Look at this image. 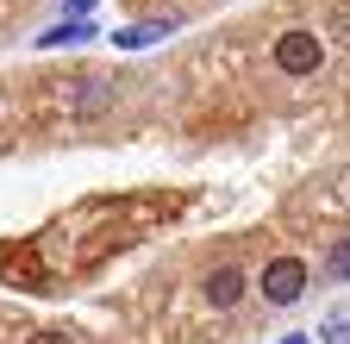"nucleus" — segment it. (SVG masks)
I'll list each match as a JSON object with an SVG mask.
<instances>
[{
  "instance_id": "1",
  "label": "nucleus",
  "mask_w": 350,
  "mask_h": 344,
  "mask_svg": "<svg viewBox=\"0 0 350 344\" xmlns=\"http://www.w3.org/2000/svg\"><path fill=\"white\" fill-rule=\"evenodd\" d=\"M319 63H325V44H319L313 31H282L275 38V69L282 75H313Z\"/></svg>"
},
{
  "instance_id": "2",
  "label": "nucleus",
  "mask_w": 350,
  "mask_h": 344,
  "mask_svg": "<svg viewBox=\"0 0 350 344\" xmlns=\"http://www.w3.org/2000/svg\"><path fill=\"white\" fill-rule=\"evenodd\" d=\"M306 294V263L300 256H275L269 269H262V300H275V307H294Z\"/></svg>"
},
{
  "instance_id": "3",
  "label": "nucleus",
  "mask_w": 350,
  "mask_h": 344,
  "mask_svg": "<svg viewBox=\"0 0 350 344\" xmlns=\"http://www.w3.org/2000/svg\"><path fill=\"white\" fill-rule=\"evenodd\" d=\"M200 300H206V307H238V300H244V269H238V263H219V269L206 276Z\"/></svg>"
},
{
  "instance_id": "4",
  "label": "nucleus",
  "mask_w": 350,
  "mask_h": 344,
  "mask_svg": "<svg viewBox=\"0 0 350 344\" xmlns=\"http://www.w3.org/2000/svg\"><path fill=\"white\" fill-rule=\"evenodd\" d=\"M169 31H182V25H175V19H138V25L113 31V44H119V51H150V44H163Z\"/></svg>"
},
{
  "instance_id": "5",
  "label": "nucleus",
  "mask_w": 350,
  "mask_h": 344,
  "mask_svg": "<svg viewBox=\"0 0 350 344\" xmlns=\"http://www.w3.org/2000/svg\"><path fill=\"white\" fill-rule=\"evenodd\" d=\"M94 38V19H57L51 31H38V51H69V44H88Z\"/></svg>"
},
{
  "instance_id": "6",
  "label": "nucleus",
  "mask_w": 350,
  "mask_h": 344,
  "mask_svg": "<svg viewBox=\"0 0 350 344\" xmlns=\"http://www.w3.org/2000/svg\"><path fill=\"white\" fill-rule=\"evenodd\" d=\"M319 338H325V344H350V300H344V307H332V313H325Z\"/></svg>"
},
{
  "instance_id": "7",
  "label": "nucleus",
  "mask_w": 350,
  "mask_h": 344,
  "mask_svg": "<svg viewBox=\"0 0 350 344\" xmlns=\"http://www.w3.org/2000/svg\"><path fill=\"white\" fill-rule=\"evenodd\" d=\"M75 107H81V113H94V107H107V75H88L81 88H75Z\"/></svg>"
},
{
  "instance_id": "8",
  "label": "nucleus",
  "mask_w": 350,
  "mask_h": 344,
  "mask_svg": "<svg viewBox=\"0 0 350 344\" xmlns=\"http://www.w3.org/2000/svg\"><path fill=\"white\" fill-rule=\"evenodd\" d=\"M332 282H350V244L332 250Z\"/></svg>"
},
{
  "instance_id": "9",
  "label": "nucleus",
  "mask_w": 350,
  "mask_h": 344,
  "mask_svg": "<svg viewBox=\"0 0 350 344\" xmlns=\"http://www.w3.org/2000/svg\"><path fill=\"white\" fill-rule=\"evenodd\" d=\"M63 13L69 19H94V0H63Z\"/></svg>"
},
{
  "instance_id": "10",
  "label": "nucleus",
  "mask_w": 350,
  "mask_h": 344,
  "mask_svg": "<svg viewBox=\"0 0 350 344\" xmlns=\"http://www.w3.org/2000/svg\"><path fill=\"white\" fill-rule=\"evenodd\" d=\"M31 344H81V338H75V332H38Z\"/></svg>"
},
{
  "instance_id": "11",
  "label": "nucleus",
  "mask_w": 350,
  "mask_h": 344,
  "mask_svg": "<svg viewBox=\"0 0 350 344\" xmlns=\"http://www.w3.org/2000/svg\"><path fill=\"white\" fill-rule=\"evenodd\" d=\"M282 344H300V338H282Z\"/></svg>"
},
{
  "instance_id": "12",
  "label": "nucleus",
  "mask_w": 350,
  "mask_h": 344,
  "mask_svg": "<svg viewBox=\"0 0 350 344\" xmlns=\"http://www.w3.org/2000/svg\"><path fill=\"white\" fill-rule=\"evenodd\" d=\"M344 38H350V31H344Z\"/></svg>"
}]
</instances>
